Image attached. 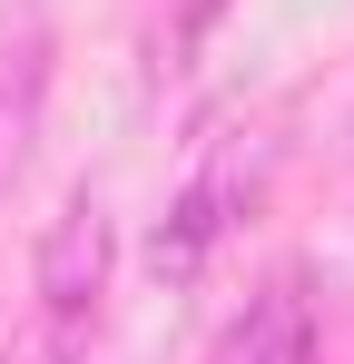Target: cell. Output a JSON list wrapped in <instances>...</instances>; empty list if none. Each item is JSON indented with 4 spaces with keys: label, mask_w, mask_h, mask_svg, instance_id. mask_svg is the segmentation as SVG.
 <instances>
[{
    "label": "cell",
    "mask_w": 354,
    "mask_h": 364,
    "mask_svg": "<svg viewBox=\"0 0 354 364\" xmlns=\"http://www.w3.org/2000/svg\"><path fill=\"white\" fill-rule=\"evenodd\" d=\"M99 286H109V207L99 197H69L40 237V325L79 335L99 315Z\"/></svg>",
    "instance_id": "obj_1"
},
{
    "label": "cell",
    "mask_w": 354,
    "mask_h": 364,
    "mask_svg": "<svg viewBox=\"0 0 354 364\" xmlns=\"http://www.w3.org/2000/svg\"><path fill=\"white\" fill-rule=\"evenodd\" d=\"M217 364H315V315H305V286H266V296L246 305V325L227 335V355Z\"/></svg>",
    "instance_id": "obj_2"
},
{
    "label": "cell",
    "mask_w": 354,
    "mask_h": 364,
    "mask_svg": "<svg viewBox=\"0 0 354 364\" xmlns=\"http://www.w3.org/2000/svg\"><path fill=\"white\" fill-rule=\"evenodd\" d=\"M227 207H236V178H197L177 197V217L158 227V276H168V286H187V276L207 266V246L227 237Z\"/></svg>",
    "instance_id": "obj_3"
},
{
    "label": "cell",
    "mask_w": 354,
    "mask_h": 364,
    "mask_svg": "<svg viewBox=\"0 0 354 364\" xmlns=\"http://www.w3.org/2000/svg\"><path fill=\"white\" fill-rule=\"evenodd\" d=\"M50 40L20 20V40H0V168H20V148H30V119H40V79H50V60H40Z\"/></svg>",
    "instance_id": "obj_4"
}]
</instances>
